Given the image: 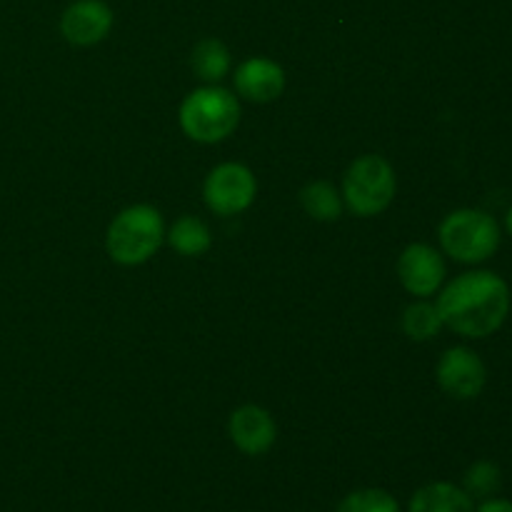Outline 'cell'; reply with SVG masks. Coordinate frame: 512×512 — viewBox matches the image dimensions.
<instances>
[{"label":"cell","mask_w":512,"mask_h":512,"mask_svg":"<svg viewBox=\"0 0 512 512\" xmlns=\"http://www.w3.org/2000/svg\"><path fill=\"white\" fill-rule=\"evenodd\" d=\"M190 65H193V73L198 75L200 80L215 85L218 80H223L225 75L230 73V65H233V60H230V50L225 48L223 40L205 38L193 48Z\"/></svg>","instance_id":"obj_13"},{"label":"cell","mask_w":512,"mask_h":512,"mask_svg":"<svg viewBox=\"0 0 512 512\" xmlns=\"http://www.w3.org/2000/svg\"><path fill=\"white\" fill-rule=\"evenodd\" d=\"M475 512H512V503L503 498H488Z\"/></svg>","instance_id":"obj_19"},{"label":"cell","mask_w":512,"mask_h":512,"mask_svg":"<svg viewBox=\"0 0 512 512\" xmlns=\"http://www.w3.org/2000/svg\"><path fill=\"white\" fill-rule=\"evenodd\" d=\"M438 385L455 400H475L488 383V368L475 350L465 345L445 350L435 370Z\"/></svg>","instance_id":"obj_7"},{"label":"cell","mask_w":512,"mask_h":512,"mask_svg":"<svg viewBox=\"0 0 512 512\" xmlns=\"http://www.w3.org/2000/svg\"><path fill=\"white\" fill-rule=\"evenodd\" d=\"M300 203H303L305 213L315 220H338L343 215V195L335 190V185L325 183V180H315V183L305 185L300 190Z\"/></svg>","instance_id":"obj_15"},{"label":"cell","mask_w":512,"mask_h":512,"mask_svg":"<svg viewBox=\"0 0 512 512\" xmlns=\"http://www.w3.org/2000/svg\"><path fill=\"white\" fill-rule=\"evenodd\" d=\"M168 243L178 250L180 255H203L208 253L210 245H213V235H210V228L195 215H183L173 223L168 233Z\"/></svg>","instance_id":"obj_14"},{"label":"cell","mask_w":512,"mask_h":512,"mask_svg":"<svg viewBox=\"0 0 512 512\" xmlns=\"http://www.w3.org/2000/svg\"><path fill=\"white\" fill-rule=\"evenodd\" d=\"M228 433L235 448L243 450L245 455H263L273 448L278 428L268 410L258 408V405H243L230 415Z\"/></svg>","instance_id":"obj_10"},{"label":"cell","mask_w":512,"mask_h":512,"mask_svg":"<svg viewBox=\"0 0 512 512\" xmlns=\"http://www.w3.org/2000/svg\"><path fill=\"white\" fill-rule=\"evenodd\" d=\"M410 512H475L473 498L453 483H430L410 500Z\"/></svg>","instance_id":"obj_12"},{"label":"cell","mask_w":512,"mask_h":512,"mask_svg":"<svg viewBox=\"0 0 512 512\" xmlns=\"http://www.w3.org/2000/svg\"><path fill=\"white\" fill-rule=\"evenodd\" d=\"M395 170L380 155H360L343 178V203L360 218L380 215L395 198Z\"/></svg>","instance_id":"obj_5"},{"label":"cell","mask_w":512,"mask_h":512,"mask_svg":"<svg viewBox=\"0 0 512 512\" xmlns=\"http://www.w3.org/2000/svg\"><path fill=\"white\" fill-rule=\"evenodd\" d=\"M505 228H508V233L512 235V205H510L508 215H505Z\"/></svg>","instance_id":"obj_20"},{"label":"cell","mask_w":512,"mask_h":512,"mask_svg":"<svg viewBox=\"0 0 512 512\" xmlns=\"http://www.w3.org/2000/svg\"><path fill=\"white\" fill-rule=\"evenodd\" d=\"M400 283L410 295L428 298L440 290L445 280V260L435 248L425 243H413L398 258Z\"/></svg>","instance_id":"obj_8"},{"label":"cell","mask_w":512,"mask_h":512,"mask_svg":"<svg viewBox=\"0 0 512 512\" xmlns=\"http://www.w3.org/2000/svg\"><path fill=\"white\" fill-rule=\"evenodd\" d=\"M163 240V215L153 205H133L110 223L108 253L120 265H140L153 258Z\"/></svg>","instance_id":"obj_4"},{"label":"cell","mask_w":512,"mask_h":512,"mask_svg":"<svg viewBox=\"0 0 512 512\" xmlns=\"http://www.w3.org/2000/svg\"><path fill=\"white\" fill-rule=\"evenodd\" d=\"M500 483H503V473H500L498 465L490 463V460H478V463H473L465 470L463 490L470 498L488 500L498 493Z\"/></svg>","instance_id":"obj_17"},{"label":"cell","mask_w":512,"mask_h":512,"mask_svg":"<svg viewBox=\"0 0 512 512\" xmlns=\"http://www.w3.org/2000/svg\"><path fill=\"white\" fill-rule=\"evenodd\" d=\"M233 80L240 98L253 100V103H270L285 88L283 68L270 58L245 60V63L238 65Z\"/></svg>","instance_id":"obj_11"},{"label":"cell","mask_w":512,"mask_h":512,"mask_svg":"<svg viewBox=\"0 0 512 512\" xmlns=\"http://www.w3.org/2000/svg\"><path fill=\"white\" fill-rule=\"evenodd\" d=\"M113 28V10L103 0H75L60 18V30L73 45H95Z\"/></svg>","instance_id":"obj_9"},{"label":"cell","mask_w":512,"mask_h":512,"mask_svg":"<svg viewBox=\"0 0 512 512\" xmlns=\"http://www.w3.org/2000/svg\"><path fill=\"white\" fill-rule=\"evenodd\" d=\"M238 123V98L220 85L193 90L180 105V128L198 143H220L238 128Z\"/></svg>","instance_id":"obj_2"},{"label":"cell","mask_w":512,"mask_h":512,"mask_svg":"<svg viewBox=\"0 0 512 512\" xmlns=\"http://www.w3.org/2000/svg\"><path fill=\"white\" fill-rule=\"evenodd\" d=\"M403 330L410 340H418V343L433 340L443 330V318L438 313V305L428 303V300L410 305L403 315Z\"/></svg>","instance_id":"obj_16"},{"label":"cell","mask_w":512,"mask_h":512,"mask_svg":"<svg viewBox=\"0 0 512 512\" xmlns=\"http://www.w3.org/2000/svg\"><path fill=\"white\" fill-rule=\"evenodd\" d=\"M440 245L458 263H485L500 248V225L490 213L478 208L453 210L440 223Z\"/></svg>","instance_id":"obj_3"},{"label":"cell","mask_w":512,"mask_h":512,"mask_svg":"<svg viewBox=\"0 0 512 512\" xmlns=\"http://www.w3.org/2000/svg\"><path fill=\"white\" fill-rule=\"evenodd\" d=\"M335 512H400V508L398 500L390 493L378 488H368L350 493Z\"/></svg>","instance_id":"obj_18"},{"label":"cell","mask_w":512,"mask_h":512,"mask_svg":"<svg viewBox=\"0 0 512 512\" xmlns=\"http://www.w3.org/2000/svg\"><path fill=\"white\" fill-rule=\"evenodd\" d=\"M510 288L493 270H470L450 280L438 295L443 325L463 338H488L498 333L510 313Z\"/></svg>","instance_id":"obj_1"},{"label":"cell","mask_w":512,"mask_h":512,"mask_svg":"<svg viewBox=\"0 0 512 512\" xmlns=\"http://www.w3.org/2000/svg\"><path fill=\"white\" fill-rule=\"evenodd\" d=\"M255 193H258V180H255L253 170L240 163L218 165L210 170L203 185L205 205L223 218L248 210L253 205Z\"/></svg>","instance_id":"obj_6"}]
</instances>
